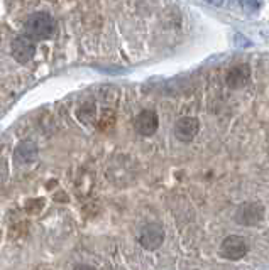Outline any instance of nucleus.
I'll use <instances>...</instances> for the list:
<instances>
[{
  "mask_svg": "<svg viewBox=\"0 0 269 270\" xmlns=\"http://www.w3.org/2000/svg\"><path fill=\"white\" fill-rule=\"evenodd\" d=\"M24 31L29 39H47L56 31V21L46 12H36L26 21Z\"/></svg>",
  "mask_w": 269,
  "mask_h": 270,
  "instance_id": "obj_1",
  "label": "nucleus"
},
{
  "mask_svg": "<svg viewBox=\"0 0 269 270\" xmlns=\"http://www.w3.org/2000/svg\"><path fill=\"white\" fill-rule=\"evenodd\" d=\"M78 118H80V122H83V124L90 125L93 124L95 120H97V106H95L93 101H86L85 105H81L80 108H78Z\"/></svg>",
  "mask_w": 269,
  "mask_h": 270,
  "instance_id": "obj_10",
  "label": "nucleus"
},
{
  "mask_svg": "<svg viewBox=\"0 0 269 270\" xmlns=\"http://www.w3.org/2000/svg\"><path fill=\"white\" fill-rule=\"evenodd\" d=\"M235 220L244 226L258 225L263 220V206L259 202H246L239 208Z\"/></svg>",
  "mask_w": 269,
  "mask_h": 270,
  "instance_id": "obj_8",
  "label": "nucleus"
},
{
  "mask_svg": "<svg viewBox=\"0 0 269 270\" xmlns=\"http://www.w3.org/2000/svg\"><path fill=\"white\" fill-rule=\"evenodd\" d=\"M134 127H136V130L141 135L149 137V135L156 134L157 127H159V117H157V113L153 112V110H144V112H141L136 117Z\"/></svg>",
  "mask_w": 269,
  "mask_h": 270,
  "instance_id": "obj_7",
  "label": "nucleus"
},
{
  "mask_svg": "<svg viewBox=\"0 0 269 270\" xmlns=\"http://www.w3.org/2000/svg\"><path fill=\"white\" fill-rule=\"evenodd\" d=\"M249 79H251V68L247 65H235L229 68L227 73H225V85L232 90L246 86Z\"/></svg>",
  "mask_w": 269,
  "mask_h": 270,
  "instance_id": "obj_5",
  "label": "nucleus"
},
{
  "mask_svg": "<svg viewBox=\"0 0 269 270\" xmlns=\"http://www.w3.org/2000/svg\"><path fill=\"white\" fill-rule=\"evenodd\" d=\"M10 53L15 61L24 65V63H29L31 59L34 58L36 46L33 44V41H31L29 37H17L12 41Z\"/></svg>",
  "mask_w": 269,
  "mask_h": 270,
  "instance_id": "obj_6",
  "label": "nucleus"
},
{
  "mask_svg": "<svg viewBox=\"0 0 269 270\" xmlns=\"http://www.w3.org/2000/svg\"><path fill=\"white\" fill-rule=\"evenodd\" d=\"M207 3H210L213 7H222L224 5V0H205Z\"/></svg>",
  "mask_w": 269,
  "mask_h": 270,
  "instance_id": "obj_13",
  "label": "nucleus"
},
{
  "mask_svg": "<svg viewBox=\"0 0 269 270\" xmlns=\"http://www.w3.org/2000/svg\"><path fill=\"white\" fill-rule=\"evenodd\" d=\"M163 241H164V230H163V226L161 225L149 223L141 230L139 243L146 250H149V252L157 250L161 245H163Z\"/></svg>",
  "mask_w": 269,
  "mask_h": 270,
  "instance_id": "obj_2",
  "label": "nucleus"
},
{
  "mask_svg": "<svg viewBox=\"0 0 269 270\" xmlns=\"http://www.w3.org/2000/svg\"><path fill=\"white\" fill-rule=\"evenodd\" d=\"M200 122L195 117H183L175 125V137L180 142H192L198 135Z\"/></svg>",
  "mask_w": 269,
  "mask_h": 270,
  "instance_id": "obj_4",
  "label": "nucleus"
},
{
  "mask_svg": "<svg viewBox=\"0 0 269 270\" xmlns=\"http://www.w3.org/2000/svg\"><path fill=\"white\" fill-rule=\"evenodd\" d=\"M38 154H39V150L34 142L24 140L15 147L14 157H15V161L21 162V164H31V162H34L36 159H38Z\"/></svg>",
  "mask_w": 269,
  "mask_h": 270,
  "instance_id": "obj_9",
  "label": "nucleus"
},
{
  "mask_svg": "<svg viewBox=\"0 0 269 270\" xmlns=\"http://www.w3.org/2000/svg\"><path fill=\"white\" fill-rule=\"evenodd\" d=\"M114 124H115V112L110 108L102 110L100 117H98V127H100L102 130H109L112 129Z\"/></svg>",
  "mask_w": 269,
  "mask_h": 270,
  "instance_id": "obj_11",
  "label": "nucleus"
},
{
  "mask_svg": "<svg viewBox=\"0 0 269 270\" xmlns=\"http://www.w3.org/2000/svg\"><path fill=\"white\" fill-rule=\"evenodd\" d=\"M259 7H261V0H242V9L249 12V14L258 12Z\"/></svg>",
  "mask_w": 269,
  "mask_h": 270,
  "instance_id": "obj_12",
  "label": "nucleus"
},
{
  "mask_svg": "<svg viewBox=\"0 0 269 270\" xmlns=\"http://www.w3.org/2000/svg\"><path fill=\"white\" fill-rule=\"evenodd\" d=\"M247 243L242 236L231 235L227 236L220 245V255L229 260H240L247 253Z\"/></svg>",
  "mask_w": 269,
  "mask_h": 270,
  "instance_id": "obj_3",
  "label": "nucleus"
},
{
  "mask_svg": "<svg viewBox=\"0 0 269 270\" xmlns=\"http://www.w3.org/2000/svg\"><path fill=\"white\" fill-rule=\"evenodd\" d=\"M73 270H95L93 267H90V265H85V264H80V265H77Z\"/></svg>",
  "mask_w": 269,
  "mask_h": 270,
  "instance_id": "obj_14",
  "label": "nucleus"
}]
</instances>
